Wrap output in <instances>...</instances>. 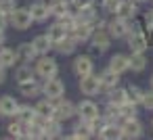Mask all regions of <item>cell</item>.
<instances>
[{
	"mask_svg": "<svg viewBox=\"0 0 153 140\" xmlns=\"http://www.w3.org/2000/svg\"><path fill=\"white\" fill-rule=\"evenodd\" d=\"M34 69L40 80H51V77L59 75V63H57V59H53L48 55H40L34 61Z\"/></svg>",
	"mask_w": 153,
	"mask_h": 140,
	"instance_id": "obj_1",
	"label": "cell"
},
{
	"mask_svg": "<svg viewBox=\"0 0 153 140\" xmlns=\"http://www.w3.org/2000/svg\"><path fill=\"white\" fill-rule=\"evenodd\" d=\"M132 27H134V21L124 19V17H117V15H113V17L107 21V32H109L111 38H115V40L128 38V34L132 32Z\"/></svg>",
	"mask_w": 153,
	"mask_h": 140,
	"instance_id": "obj_2",
	"label": "cell"
},
{
	"mask_svg": "<svg viewBox=\"0 0 153 140\" xmlns=\"http://www.w3.org/2000/svg\"><path fill=\"white\" fill-rule=\"evenodd\" d=\"M111 34L107 32V27L103 29H94L92 38H90V55H103L111 48Z\"/></svg>",
	"mask_w": 153,
	"mask_h": 140,
	"instance_id": "obj_3",
	"label": "cell"
},
{
	"mask_svg": "<svg viewBox=\"0 0 153 140\" xmlns=\"http://www.w3.org/2000/svg\"><path fill=\"white\" fill-rule=\"evenodd\" d=\"M9 21H11V25L15 27V29H30L32 27V23H36L34 21V17H32V13H30V7L25 9V7H17L11 15H9Z\"/></svg>",
	"mask_w": 153,
	"mask_h": 140,
	"instance_id": "obj_4",
	"label": "cell"
},
{
	"mask_svg": "<svg viewBox=\"0 0 153 140\" xmlns=\"http://www.w3.org/2000/svg\"><path fill=\"white\" fill-rule=\"evenodd\" d=\"M128 48H130V52H145L147 48H149V38H147V34L136 25V21H134V27H132V32L128 34Z\"/></svg>",
	"mask_w": 153,
	"mask_h": 140,
	"instance_id": "obj_5",
	"label": "cell"
},
{
	"mask_svg": "<svg viewBox=\"0 0 153 140\" xmlns=\"http://www.w3.org/2000/svg\"><path fill=\"white\" fill-rule=\"evenodd\" d=\"M71 69H74V73L78 75V80H80V77H86V75H90V73H94L92 57H90V55H78V57L74 59V63H71Z\"/></svg>",
	"mask_w": 153,
	"mask_h": 140,
	"instance_id": "obj_6",
	"label": "cell"
},
{
	"mask_svg": "<svg viewBox=\"0 0 153 140\" xmlns=\"http://www.w3.org/2000/svg\"><path fill=\"white\" fill-rule=\"evenodd\" d=\"M80 92L84 96H97L103 92V84H101V77L90 73L86 77H80Z\"/></svg>",
	"mask_w": 153,
	"mask_h": 140,
	"instance_id": "obj_7",
	"label": "cell"
},
{
	"mask_svg": "<svg viewBox=\"0 0 153 140\" xmlns=\"http://www.w3.org/2000/svg\"><path fill=\"white\" fill-rule=\"evenodd\" d=\"M140 136H143V123L138 121V117L122 119V138L124 140H136Z\"/></svg>",
	"mask_w": 153,
	"mask_h": 140,
	"instance_id": "obj_8",
	"label": "cell"
},
{
	"mask_svg": "<svg viewBox=\"0 0 153 140\" xmlns=\"http://www.w3.org/2000/svg\"><path fill=\"white\" fill-rule=\"evenodd\" d=\"M55 117L61 119V121H69V119L78 117V105H74L71 100H65V98H57Z\"/></svg>",
	"mask_w": 153,
	"mask_h": 140,
	"instance_id": "obj_9",
	"label": "cell"
},
{
	"mask_svg": "<svg viewBox=\"0 0 153 140\" xmlns=\"http://www.w3.org/2000/svg\"><path fill=\"white\" fill-rule=\"evenodd\" d=\"M44 82V88H42V94L44 96H48V98H63V94H65V84H63V80H59V77H51V80H42Z\"/></svg>",
	"mask_w": 153,
	"mask_h": 140,
	"instance_id": "obj_10",
	"label": "cell"
},
{
	"mask_svg": "<svg viewBox=\"0 0 153 140\" xmlns=\"http://www.w3.org/2000/svg\"><path fill=\"white\" fill-rule=\"evenodd\" d=\"M99 115H101V111H99V105H97L94 100L84 98V100L78 102V119L90 121V119H94V117H99Z\"/></svg>",
	"mask_w": 153,
	"mask_h": 140,
	"instance_id": "obj_11",
	"label": "cell"
},
{
	"mask_svg": "<svg viewBox=\"0 0 153 140\" xmlns=\"http://www.w3.org/2000/svg\"><path fill=\"white\" fill-rule=\"evenodd\" d=\"M92 136H94V132H92V127H90V121L78 119V121L74 123L71 134H69L67 138H69V140H88V138H92Z\"/></svg>",
	"mask_w": 153,
	"mask_h": 140,
	"instance_id": "obj_12",
	"label": "cell"
},
{
	"mask_svg": "<svg viewBox=\"0 0 153 140\" xmlns=\"http://www.w3.org/2000/svg\"><path fill=\"white\" fill-rule=\"evenodd\" d=\"M92 34H94L92 23H78V25L71 29V34H69V36H71L78 44H86V42H90Z\"/></svg>",
	"mask_w": 153,
	"mask_h": 140,
	"instance_id": "obj_13",
	"label": "cell"
},
{
	"mask_svg": "<svg viewBox=\"0 0 153 140\" xmlns=\"http://www.w3.org/2000/svg\"><path fill=\"white\" fill-rule=\"evenodd\" d=\"M101 140H122V121H107L99 132Z\"/></svg>",
	"mask_w": 153,
	"mask_h": 140,
	"instance_id": "obj_14",
	"label": "cell"
},
{
	"mask_svg": "<svg viewBox=\"0 0 153 140\" xmlns=\"http://www.w3.org/2000/svg\"><path fill=\"white\" fill-rule=\"evenodd\" d=\"M115 15L134 21V19L140 15V13H138V2H134V0H122L120 7H117V11H115Z\"/></svg>",
	"mask_w": 153,
	"mask_h": 140,
	"instance_id": "obj_15",
	"label": "cell"
},
{
	"mask_svg": "<svg viewBox=\"0 0 153 140\" xmlns=\"http://www.w3.org/2000/svg\"><path fill=\"white\" fill-rule=\"evenodd\" d=\"M55 111H57V100H55V98L44 96V98H40V100L36 102V113H38L40 117H44V119L55 117Z\"/></svg>",
	"mask_w": 153,
	"mask_h": 140,
	"instance_id": "obj_16",
	"label": "cell"
},
{
	"mask_svg": "<svg viewBox=\"0 0 153 140\" xmlns=\"http://www.w3.org/2000/svg\"><path fill=\"white\" fill-rule=\"evenodd\" d=\"M17 111H19V102H17V98H13L11 94L0 96V115H2V117H15Z\"/></svg>",
	"mask_w": 153,
	"mask_h": 140,
	"instance_id": "obj_17",
	"label": "cell"
},
{
	"mask_svg": "<svg viewBox=\"0 0 153 140\" xmlns=\"http://www.w3.org/2000/svg\"><path fill=\"white\" fill-rule=\"evenodd\" d=\"M42 88H44V82H38V77L19 84V92H21L25 98H36V96H40V94H42Z\"/></svg>",
	"mask_w": 153,
	"mask_h": 140,
	"instance_id": "obj_18",
	"label": "cell"
},
{
	"mask_svg": "<svg viewBox=\"0 0 153 140\" xmlns=\"http://www.w3.org/2000/svg\"><path fill=\"white\" fill-rule=\"evenodd\" d=\"M17 55H19V63H34L40 55L36 52L34 44L32 42H21L17 46Z\"/></svg>",
	"mask_w": 153,
	"mask_h": 140,
	"instance_id": "obj_19",
	"label": "cell"
},
{
	"mask_svg": "<svg viewBox=\"0 0 153 140\" xmlns=\"http://www.w3.org/2000/svg\"><path fill=\"white\" fill-rule=\"evenodd\" d=\"M99 77H101V84H103V92H107V90L120 86V82H122V73H117V71H113V69H109V67H107Z\"/></svg>",
	"mask_w": 153,
	"mask_h": 140,
	"instance_id": "obj_20",
	"label": "cell"
},
{
	"mask_svg": "<svg viewBox=\"0 0 153 140\" xmlns=\"http://www.w3.org/2000/svg\"><path fill=\"white\" fill-rule=\"evenodd\" d=\"M63 121L57 117H51L44 121V138H61L63 134Z\"/></svg>",
	"mask_w": 153,
	"mask_h": 140,
	"instance_id": "obj_21",
	"label": "cell"
},
{
	"mask_svg": "<svg viewBox=\"0 0 153 140\" xmlns=\"http://www.w3.org/2000/svg\"><path fill=\"white\" fill-rule=\"evenodd\" d=\"M30 13H32V17H34L36 23H42V21H46L48 17H53V15H51V7H48L46 2H34V4L30 7Z\"/></svg>",
	"mask_w": 153,
	"mask_h": 140,
	"instance_id": "obj_22",
	"label": "cell"
},
{
	"mask_svg": "<svg viewBox=\"0 0 153 140\" xmlns=\"http://www.w3.org/2000/svg\"><path fill=\"white\" fill-rule=\"evenodd\" d=\"M109 69H113V71H117V73H126V71H130L128 55H122V52L113 55V57L109 59Z\"/></svg>",
	"mask_w": 153,
	"mask_h": 140,
	"instance_id": "obj_23",
	"label": "cell"
},
{
	"mask_svg": "<svg viewBox=\"0 0 153 140\" xmlns=\"http://www.w3.org/2000/svg\"><path fill=\"white\" fill-rule=\"evenodd\" d=\"M36 69L30 65V63H23L15 69V82L17 84H23V82H30V80H36Z\"/></svg>",
	"mask_w": 153,
	"mask_h": 140,
	"instance_id": "obj_24",
	"label": "cell"
},
{
	"mask_svg": "<svg viewBox=\"0 0 153 140\" xmlns=\"http://www.w3.org/2000/svg\"><path fill=\"white\" fill-rule=\"evenodd\" d=\"M0 63H2L7 69H9V67H15V65L19 63L17 48H7V46H0Z\"/></svg>",
	"mask_w": 153,
	"mask_h": 140,
	"instance_id": "obj_25",
	"label": "cell"
},
{
	"mask_svg": "<svg viewBox=\"0 0 153 140\" xmlns=\"http://www.w3.org/2000/svg\"><path fill=\"white\" fill-rule=\"evenodd\" d=\"M32 44H34V48H36V52H38V55H48V52L55 48L53 40H51L46 34H40V36H36V38L32 40Z\"/></svg>",
	"mask_w": 153,
	"mask_h": 140,
	"instance_id": "obj_26",
	"label": "cell"
},
{
	"mask_svg": "<svg viewBox=\"0 0 153 140\" xmlns=\"http://www.w3.org/2000/svg\"><path fill=\"white\" fill-rule=\"evenodd\" d=\"M128 61H130V71H134V73L145 71V67H147V63H149L145 52H130V55H128Z\"/></svg>",
	"mask_w": 153,
	"mask_h": 140,
	"instance_id": "obj_27",
	"label": "cell"
},
{
	"mask_svg": "<svg viewBox=\"0 0 153 140\" xmlns=\"http://www.w3.org/2000/svg\"><path fill=\"white\" fill-rule=\"evenodd\" d=\"M105 94H107V100L113 102V105H117V107L128 100V88H122V86H115V88L107 90Z\"/></svg>",
	"mask_w": 153,
	"mask_h": 140,
	"instance_id": "obj_28",
	"label": "cell"
},
{
	"mask_svg": "<svg viewBox=\"0 0 153 140\" xmlns=\"http://www.w3.org/2000/svg\"><path fill=\"white\" fill-rule=\"evenodd\" d=\"M36 117H38V113H36V107H32V105H19V111L15 115V119H19L25 125L36 121Z\"/></svg>",
	"mask_w": 153,
	"mask_h": 140,
	"instance_id": "obj_29",
	"label": "cell"
},
{
	"mask_svg": "<svg viewBox=\"0 0 153 140\" xmlns=\"http://www.w3.org/2000/svg\"><path fill=\"white\" fill-rule=\"evenodd\" d=\"M46 36L53 40V44H57V42H61V40H65L67 36H69V32L59 23V21H55L53 25H48V29H46Z\"/></svg>",
	"mask_w": 153,
	"mask_h": 140,
	"instance_id": "obj_30",
	"label": "cell"
},
{
	"mask_svg": "<svg viewBox=\"0 0 153 140\" xmlns=\"http://www.w3.org/2000/svg\"><path fill=\"white\" fill-rule=\"evenodd\" d=\"M76 48H78V42H76L71 36H67L65 40H61V42L55 44V50H57L59 55H65V57H67V55H74Z\"/></svg>",
	"mask_w": 153,
	"mask_h": 140,
	"instance_id": "obj_31",
	"label": "cell"
},
{
	"mask_svg": "<svg viewBox=\"0 0 153 140\" xmlns=\"http://www.w3.org/2000/svg\"><path fill=\"white\" fill-rule=\"evenodd\" d=\"M99 11L94 7H86V9H76V19L78 23H92L97 19Z\"/></svg>",
	"mask_w": 153,
	"mask_h": 140,
	"instance_id": "obj_32",
	"label": "cell"
},
{
	"mask_svg": "<svg viewBox=\"0 0 153 140\" xmlns=\"http://www.w3.org/2000/svg\"><path fill=\"white\" fill-rule=\"evenodd\" d=\"M48 7H51V15L53 17H61V15L71 11V4H67L65 0H48Z\"/></svg>",
	"mask_w": 153,
	"mask_h": 140,
	"instance_id": "obj_33",
	"label": "cell"
},
{
	"mask_svg": "<svg viewBox=\"0 0 153 140\" xmlns=\"http://www.w3.org/2000/svg\"><path fill=\"white\" fill-rule=\"evenodd\" d=\"M103 117H105L107 121H122V113H120V107L107 100V105H105V111H103Z\"/></svg>",
	"mask_w": 153,
	"mask_h": 140,
	"instance_id": "obj_34",
	"label": "cell"
},
{
	"mask_svg": "<svg viewBox=\"0 0 153 140\" xmlns=\"http://www.w3.org/2000/svg\"><path fill=\"white\" fill-rule=\"evenodd\" d=\"M120 113H122V119L136 117L138 115V105H134L132 100H126L124 105H120Z\"/></svg>",
	"mask_w": 153,
	"mask_h": 140,
	"instance_id": "obj_35",
	"label": "cell"
},
{
	"mask_svg": "<svg viewBox=\"0 0 153 140\" xmlns=\"http://www.w3.org/2000/svg\"><path fill=\"white\" fill-rule=\"evenodd\" d=\"M57 21H59V23H61V25H63V27H65L69 34H71V29L78 25L76 13H71V11H69V13H65V15H61V17H57Z\"/></svg>",
	"mask_w": 153,
	"mask_h": 140,
	"instance_id": "obj_36",
	"label": "cell"
},
{
	"mask_svg": "<svg viewBox=\"0 0 153 140\" xmlns=\"http://www.w3.org/2000/svg\"><path fill=\"white\" fill-rule=\"evenodd\" d=\"M143 98H145V90L138 86H128V100H132L134 105L143 107Z\"/></svg>",
	"mask_w": 153,
	"mask_h": 140,
	"instance_id": "obj_37",
	"label": "cell"
},
{
	"mask_svg": "<svg viewBox=\"0 0 153 140\" xmlns=\"http://www.w3.org/2000/svg\"><path fill=\"white\" fill-rule=\"evenodd\" d=\"M7 132H9L11 138H25V123H21V121L17 119L15 123H9Z\"/></svg>",
	"mask_w": 153,
	"mask_h": 140,
	"instance_id": "obj_38",
	"label": "cell"
},
{
	"mask_svg": "<svg viewBox=\"0 0 153 140\" xmlns=\"http://www.w3.org/2000/svg\"><path fill=\"white\" fill-rule=\"evenodd\" d=\"M120 2H122V0H101V9H103V13H107V15H115Z\"/></svg>",
	"mask_w": 153,
	"mask_h": 140,
	"instance_id": "obj_39",
	"label": "cell"
},
{
	"mask_svg": "<svg viewBox=\"0 0 153 140\" xmlns=\"http://www.w3.org/2000/svg\"><path fill=\"white\" fill-rule=\"evenodd\" d=\"M15 0H0V13H4V15H11L15 11Z\"/></svg>",
	"mask_w": 153,
	"mask_h": 140,
	"instance_id": "obj_40",
	"label": "cell"
},
{
	"mask_svg": "<svg viewBox=\"0 0 153 140\" xmlns=\"http://www.w3.org/2000/svg\"><path fill=\"white\" fill-rule=\"evenodd\" d=\"M143 107L147 111H153V88L151 90H145V98H143Z\"/></svg>",
	"mask_w": 153,
	"mask_h": 140,
	"instance_id": "obj_41",
	"label": "cell"
},
{
	"mask_svg": "<svg viewBox=\"0 0 153 140\" xmlns=\"http://www.w3.org/2000/svg\"><path fill=\"white\" fill-rule=\"evenodd\" d=\"M94 2L97 0H74L71 7L74 9H86V7H94Z\"/></svg>",
	"mask_w": 153,
	"mask_h": 140,
	"instance_id": "obj_42",
	"label": "cell"
},
{
	"mask_svg": "<svg viewBox=\"0 0 153 140\" xmlns=\"http://www.w3.org/2000/svg\"><path fill=\"white\" fill-rule=\"evenodd\" d=\"M9 25H11V21H9V15L0 13V29H7Z\"/></svg>",
	"mask_w": 153,
	"mask_h": 140,
	"instance_id": "obj_43",
	"label": "cell"
},
{
	"mask_svg": "<svg viewBox=\"0 0 153 140\" xmlns=\"http://www.w3.org/2000/svg\"><path fill=\"white\" fill-rule=\"evenodd\" d=\"M4 82H7V67L0 63V86H2Z\"/></svg>",
	"mask_w": 153,
	"mask_h": 140,
	"instance_id": "obj_44",
	"label": "cell"
},
{
	"mask_svg": "<svg viewBox=\"0 0 153 140\" xmlns=\"http://www.w3.org/2000/svg\"><path fill=\"white\" fill-rule=\"evenodd\" d=\"M4 44V29H0V46Z\"/></svg>",
	"mask_w": 153,
	"mask_h": 140,
	"instance_id": "obj_45",
	"label": "cell"
},
{
	"mask_svg": "<svg viewBox=\"0 0 153 140\" xmlns=\"http://www.w3.org/2000/svg\"><path fill=\"white\" fill-rule=\"evenodd\" d=\"M134 2H138V4H145V2H149V0H134Z\"/></svg>",
	"mask_w": 153,
	"mask_h": 140,
	"instance_id": "obj_46",
	"label": "cell"
},
{
	"mask_svg": "<svg viewBox=\"0 0 153 140\" xmlns=\"http://www.w3.org/2000/svg\"><path fill=\"white\" fill-rule=\"evenodd\" d=\"M149 84H151V88H153V75H151V80H149Z\"/></svg>",
	"mask_w": 153,
	"mask_h": 140,
	"instance_id": "obj_47",
	"label": "cell"
},
{
	"mask_svg": "<svg viewBox=\"0 0 153 140\" xmlns=\"http://www.w3.org/2000/svg\"><path fill=\"white\" fill-rule=\"evenodd\" d=\"M65 2H67V4H71V2H74V0H65Z\"/></svg>",
	"mask_w": 153,
	"mask_h": 140,
	"instance_id": "obj_48",
	"label": "cell"
},
{
	"mask_svg": "<svg viewBox=\"0 0 153 140\" xmlns=\"http://www.w3.org/2000/svg\"><path fill=\"white\" fill-rule=\"evenodd\" d=\"M151 127H153V119H151Z\"/></svg>",
	"mask_w": 153,
	"mask_h": 140,
	"instance_id": "obj_49",
	"label": "cell"
},
{
	"mask_svg": "<svg viewBox=\"0 0 153 140\" xmlns=\"http://www.w3.org/2000/svg\"><path fill=\"white\" fill-rule=\"evenodd\" d=\"M151 2H153V0H151Z\"/></svg>",
	"mask_w": 153,
	"mask_h": 140,
	"instance_id": "obj_50",
	"label": "cell"
}]
</instances>
